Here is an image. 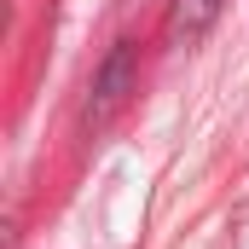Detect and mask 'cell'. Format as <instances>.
I'll list each match as a JSON object with an SVG mask.
<instances>
[{"mask_svg": "<svg viewBox=\"0 0 249 249\" xmlns=\"http://www.w3.org/2000/svg\"><path fill=\"white\" fill-rule=\"evenodd\" d=\"M220 6L226 0H174L168 6V41H203L209 29H214V18H220Z\"/></svg>", "mask_w": 249, "mask_h": 249, "instance_id": "cell-1", "label": "cell"}]
</instances>
